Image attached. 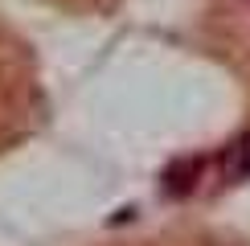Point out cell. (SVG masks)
Instances as JSON below:
<instances>
[{"mask_svg":"<svg viewBox=\"0 0 250 246\" xmlns=\"http://www.w3.org/2000/svg\"><path fill=\"white\" fill-rule=\"evenodd\" d=\"M222 172L226 181H250V127L222 152Z\"/></svg>","mask_w":250,"mask_h":246,"instance_id":"cell-2","label":"cell"},{"mask_svg":"<svg viewBox=\"0 0 250 246\" xmlns=\"http://www.w3.org/2000/svg\"><path fill=\"white\" fill-rule=\"evenodd\" d=\"M201 172H205V160L201 156H176L168 168L160 172V193L172 197V201L189 197V193L197 189V181H201Z\"/></svg>","mask_w":250,"mask_h":246,"instance_id":"cell-1","label":"cell"}]
</instances>
